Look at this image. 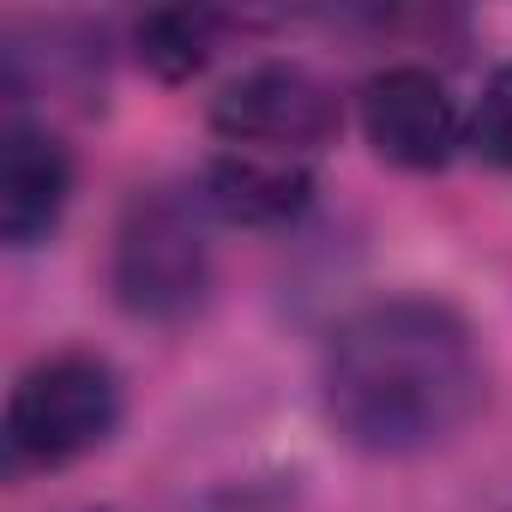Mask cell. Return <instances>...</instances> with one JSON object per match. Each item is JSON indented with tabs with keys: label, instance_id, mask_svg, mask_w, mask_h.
I'll return each mask as SVG.
<instances>
[{
	"label": "cell",
	"instance_id": "obj_8",
	"mask_svg": "<svg viewBox=\"0 0 512 512\" xmlns=\"http://www.w3.org/2000/svg\"><path fill=\"white\" fill-rule=\"evenodd\" d=\"M217 37H223V13H211V7H157L133 25V55L163 85H181L217 55Z\"/></svg>",
	"mask_w": 512,
	"mask_h": 512
},
{
	"label": "cell",
	"instance_id": "obj_7",
	"mask_svg": "<svg viewBox=\"0 0 512 512\" xmlns=\"http://www.w3.org/2000/svg\"><path fill=\"white\" fill-rule=\"evenodd\" d=\"M199 199L211 217L241 223V229H284L308 211L314 199V175L302 157H278V151H241L223 145L205 175H199Z\"/></svg>",
	"mask_w": 512,
	"mask_h": 512
},
{
	"label": "cell",
	"instance_id": "obj_4",
	"mask_svg": "<svg viewBox=\"0 0 512 512\" xmlns=\"http://www.w3.org/2000/svg\"><path fill=\"white\" fill-rule=\"evenodd\" d=\"M338 127L344 115L332 85L296 61H260L211 97V133L241 151H278L308 163L338 139Z\"/></svg>",
	"mask_w": 512,
	"mask_h": 512
},
{
	"label": "cell",
	"instance_id": "obj_6",
	"mask_svg": "<svg viewBox=\"0 0 512 512\" xmlns=\"http://www.w3.org/2000/svg\"><path fill=\"white\" fill-rule=\"evenodd\" d=\"M73 205V157L37 121H7L0 139V235L13 253L43 247Z\"/></svg>",
	"mask_w": 512,
	"mask_h": 512
},
{
	"label": "cell",
	"instance_id": "obj_5",
	"mask_svg": "<svg viewBox=\"0 0 512 512\" xmlns=\"http://www.w3.org/2000/svg\"><path fill=\"white\" fill-rule=\"evenodd\" d=\"M362 139L374 145V157H386L392 169H410V175H428V169H446L452 151L464 145V115L446 91V79L434 67H380L368 85H362Z\"/></svg>",
	"mask_w": 512,
	"mask_h": 512
},
{
	"label": "cell",
	"instance_id": "obj_3",
	"mask_svg": "<svg viewBox=\"0 0 512 512\" xmlns=\"http://www.w3.org/2000/svg\"><path fill=\"white\" fill-rule=\"evenodd\" d=\"M121 422V374L91 350H55L13 380L7 398V470H61L97 452Z\"/></svg>",
	"mask_w": 512,
	"mask_h": 512
},
{
	"label": "cell",
	"instance_id": "obj_9",
	"mask_svg": "<svg viewBox=\"0 0 512 512\" xmlns=\"http://www.w3.org/2000/svg\"><path fill=\"white\" fill-rule=\"evenodd\" d=\"M464 145H470L482 163H494V169L512 175V61L488 73V85H482V97H476V109H470Z\"/></svg>",
	"mask_w": 512,
	"mask_h": 512
},
{
	"label": "cell",
	"instance_id": "obj_10",
	"mask_svg": "<svg viewBox=\"0 0 512 512\" xmlns=\"http://www.w3.org/2000/svg\"><path fill=\"white\" fill-rule=\"evenodd\" d=\"M85 512H193V506H169V500H151V506H85Z\"/></svg>",
	"mask_w": 512,
	"mask_h": 512
},
{
	"label": "cell",
	"instance_id": "obj_1",
	"mask_svg": "<svg viewBox=\"0 0 512 512\" xmlns=\"http://www.w3.org/2000/svg\"><path fill=\"white\" fill-rule=\"evenodd\" d=\"M488 398V362L470 320L434 296H386L356 308L320 362V404L344 446L368 458H416L470 428Z\"/></svg>",
	"mask_w": 512,
	"mask_h": 512
},
{
	"label": "cell",
	"instance_id": "obj_2",
	"mask_svg": "<svg viewBox=\"0 0 512 512\" xmlns=\"http://www.w3.org/2000/svg\"><path fill=\"white\" fill-rule=\"evenodd\" d=\"M115 302L145 326H181L211 296V211L181 187H139L109 247Z\"/></svg>",
	"mask_w": 512,
	"mask_h": 512
}]
</instances>
